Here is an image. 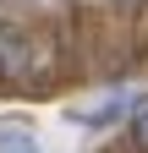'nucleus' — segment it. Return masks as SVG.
Wrapping results in <instances>:
<instances>
[{
  "instance_id": "2",
  "label": "nucleus",
  "mask_w": 148,
  "mask_h": 153,
  "mask_svg": "<svg viewBox=\"0 0 148 153\" xmlns=\"http://www.w3.org/2000/svg\"><path fill=\"white\" fill-rule=\"evenodd\" d=\"M0 153H44V148H39V137L22 131V126H0Z\"/></svg>"
},
{
  "instance_id": "1",
  "label": "nucleus",
  "mask_w": 148,
  "mask_h": 153,
  "mask_svg": "<svg viewBox=\"0 0 148 153\" xmlns=\"http://www.w3.org/2000/svg\"><path fill=\"white\" fill-rule=\"evenodd\" d=\"M39 66H44L39 38L22 33L16 22H0V82H28Z\"/></svg>"
},
{
  "instance_id": "4",
  "label": "nucleus",
  "mask_w": 148,
  "mask_h": 153,
  "mask_svg": "<svg viewBox=\"0 0 148 153\" xmlns=\"http://www.w3.org/2000/svg\"><path fill=\"white\" fill-rule=\"evenodd\" d=\"M121 109H126V99H110V104H99V109H82V120H88V126H104V120H115Z\"/></svg>"
},
{
  "instance_id": "3",
  "label": "nucleus",
  "mask_w": 148,
  "mask_h": 153,
  "mask_svg": "<svg viewBox=\"0 0 148 153\" xmlns=\"http://www.w3.org/2000/svg\"><path fill=\"white\" fill-rule=\"evenodd\" d=\"M126 131H132V148H137V153H148V99H137V104H132Z\"/></svg>"
}]
</instances>
